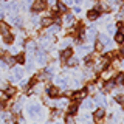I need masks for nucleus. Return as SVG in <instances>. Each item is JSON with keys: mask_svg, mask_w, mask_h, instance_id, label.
<instances>
[{"mask_svg": "<svg viewBox=\"0 0 124 124\" xmlns=\"http://www.w3.org/2000/svg\"><path fill=\"white\" fill-rule=\"evenodd\" d=\"M84 107L85 108H92V102L90 101H84Z\"/></svg>", "mask_w": 124, "mask_h": 124, "instance_id": "24", "label": "nucleus"}, {"mask_svg": "<svg viewBox=\"0 0 124 124\" xmlns=\"http://www.w3.org/2000/svg\"><path fill=\"white\" fill-rule=\"evenodd\" d=\"M101 37V44H108V39H107V36H99Z\"/></svg>", "mask_w": 124, "mask_h": 124, "instance_id": "22", "label": "nucleus"}, {"mask_svg": "<svg viewBox=\"0 0 124 124\" xmlns=\"http://www.w3.org/2000/svg\"><path fill=\"white\" fill-rule=\"evenodd\" d=\"M16 61H17L19 64H23V61H25V56H23V54H19V56L16 57Z\"/></svg>", "mask_w": 124, "mask_h": 124, "instance_id": "21", "label": "nucleus"}, {"mask_svg": "<svg viewBox=\"0 0 124 124\" xmlns=\"http://www.w3.org/2000/svg\"><path fill=\"white\" fill-rule=\"evenodd\" d=\"M87 17L90 19V20H96V19L99 17V13L96 9H92V11H88V13H87Z\"/></svg>", "mask_w": 124, "mask_h": 124, "instance_id": "3", "label": "nucleus"}, {"mask_svg": "<svg viewBox=\"0 0 124 124\" xmlns=\"http://www.w3.org/2000/svg\"><path fill=\"white\" fill-rule=\"evenodd\" d=\"M13 73H14V76H11V79H20V76H22V70L20 68H14Z\"/></svg>", "mask_w": 124, "mask_h": 124, "instance_id": "8", "label": "nucleus"}, {"mask_svg": "<svg viewBox=\"0 0 124 124\" xmlns=\"http://www.w3.org/2000/svg\"><path fill=\"white\" fill-rule=\"evenodd\" d=\"M0 33L3 34V37L8 36V34H9V26H8L6 23H0Z\"/></svg>", "mask_w": 124, "mask_h": 124, "instance_id": "5", "label": "nucleus"}, {"mask_svg": "<svg viewBox=\"0 0 124 124\" xmlns=\"http://www.w3.org/2000/svg\"><path fill=\"white\" fill-rule=\"evenodd\" d=\"M30 112H31V115H36L37 112H39V106H37V104H33V106H30Z\"/></svg>", "mask_w": 124, "mask_h": 124, "instance_id": "12", "label": "nucleus"}, {"mask_svg": "<svg viewBox=\"0 0 124 124\" xmlns=\"http://www.w3.org/2000/svg\"><path fill=\"white\" fill-rule=\"evenodd\" d=\"M65 123H67V124H76V123H75V119H73V116H71V115H68V116H67V119H65Z\"/></svg>", "mask_w": 124, "mask_h": 124, "instance_id": "19", "label": "nucleus"}, {"mask_svg": "<svg viewBox=\"0 0 124 124\" xmlns=\"http://www.w3.org/2000/svg\"><path fill=\"white\" fill-rule=\"evenodd\" d=\"M85 95H87V92H85V90H81V92H76L75 95H73V98H75V99H81V98H84Z\"/></svg>", "mask_w": 124, "mask_h": 124, "instance_id": "10", "label": "nucleus"}, {"mask_svg": "<svg viewBox=\"0 0 124 124\" xmlns=\"http://www.w3.org/2000/svg\"><path fill=\"white\" fill-rule=\"evenodd\" d=\"M116 84H119V85L124 84V75H119L118 78H116Z\"/></svg>", "mask_w": 124, "mask_h": 124, "instance_id": "18", "label": "nucleus"}, {"mask_svg": "<svg viewBox=\"0 0 124 124\" xmlns=\"http://www.w3.org/2000/svg\"><path fill=\"white\" fill-rule=\"evenodd\" d=\"M107 64H108V59H107V57H102V59L98 61V64H96V70H102Z\"/></svg>", "mask_w": 124, "mask_h": 124, "instance_id": "2", "label": "nucleus"}, {"mask_svg": "<svg viewBox=\"0 0 124 124\" xmlns=\"http://www.w3.org/2000/svg\"><path fill=\"white\" fill-rule=\"evenodd\" d=\"M110 2H118V0H110Z\"/></svg>", "mask_w": 124, "mask_h": 124, "instance_id": "31", "label": "nucleus"}, {"mask_svg": "<svg viewBox=\"0 0 124 124\" xmlns=\"http://www.w3.org/2000/svg\"><path fill=\"white\" fill-rule=\"evenodd\" d=\"M42 25H44V26H50V25H51V19H48V17L44 19V20H42Z\"/></svg>", "mask_w": 124, "mask_h": 124, "instance_id": "16", "label": "nucleus"}, {"mask_svg": "<svg viewBox=\"0 0 124 124\" xmlns=\"http://www.w3.org/2000/svg\"><path fill=\"white\" fill-rule=\"evenodd\" d=\"M3 61H5L6 64H14V59H13V57L9 56V54H6V53L3 54Z\"/></svg>", "mask_w": 124, "mask_h": 124, "instance_id": "11", "label": "nucleus"}, {"mask_svg": "<svg viewBox=\"0 0 124 124\" xmlns=\"http://www.w3.org/2000/svg\"><path fill=\"white\" fill-rule=\"evenodd\" d=\"M46 5V0H36V2L33 3V9L34 11H42Z\"/></svg>", "mask_w": 124, "mask_h": 124, "instance_id": "1", "label": "nucleus"}, {"mask_svg": "<svg viewBox=\"0 0 124 124\" xmlns=\"http://www.w3.org/2000/svg\"><path fill=\"white\" fill-rule=\"evenodd\" d=\"M119 54H121V56L124 57V46H123V48H121V50H119Z\"/></svg>", "mask_w": 124, "mask_h": 124, "instance_id": "29", "label": "nucleus"}, {"mask_svg": "<svg viewBox=\"0 0 124 124\" xmlns=\"http://www.w3.org/2000/svg\"><path fill=\"white\" fill-rule=\"evenodd\" d=\"M95 101H96V104H98V106H101V107L106 106V101H104V98H102V96H99V95H96Z\"/></svg>", "mask_w": 124, "mask_h": 124, "instance_id": "9", "label": "nucleus"}, {"mask_svg": "<svg viewBox=\"0 0 124 124\" xmlns=\"http://www.w3.org/2000/svg\"><path fill=\"white\" fill-rule=\"evenodd\" d=\"M115 39H116V42H123V40H124V34H123V33H118Z\"/></svg>", "mask_w": 124, "mask_h": 124, "instance_id": "17", "label": "nucleus"}, {"mask_svg": "<svg viewBox=\"0 0 124 124\" xmlns=\"http://www.w3.org/2000/svg\"><path fill=\"white\" fill-rule=\"evenodd\" d=\"M14 93H16V88H14V87H8V88H6V95H8V96L14 95Z\"/></svg>", "mask_w": 124, "mask_h": 124, "instance_id": "15", "label": "nucleus"}, {"mask_svg": "<svg viewBox=\"0 0 124 124\" xmlns=\"http://www.w3.org/2000/svg\"><path fill=\"white\" fill-rule=\"evenodd\" d=\"M59 11H61V13H67V5H64V3H59Z\"/></svg>", "mask_w": 124, "mask_h": 124, "instance_id": "20", "label": "nucleus"}, {"mask_svg": "<svg viewBox=\"0 0 124 124\" xmlns=\"http://www.w3.org/2000/svg\"><path fill=\"white\" fill-rule=\"evenodd\" d=\"M76 64H78L76 59H70V61H68V65H70V67H73V65H76Z\"/></svg>", "mask_w": 124, "mask_h": 124, "instance_id": "25", "label": "nucleus"}, {"mask_svg": "<svg viewBox=\"0 0 124 124\" xmlns=\"http://www.w3.org/2000/svg\"><path fill=\"white\" fill-rule=\"evenodd\" d=\"M102 118H104V110H102V108H98V110L95 112V121L99 123Z\"/></svg>", "mask_w": 124, "mask_h": 124, "instance_id": "4", "label": "nucleus"}, {"mask_svg": "<svg viewBox=\"0 0 124 124\" xmlns=\"http://www.w3.org/2000/svg\"><path fill=\"white\" fill-rule=\"evenodd\" d=\"M70 56H71V50H70V48L64 50V51H62V54H61L62 61H67V59H70Z\"/></svg>", "mask_w": 124, "mask_h": 124, "instance_id": "6", "label": "nucleus"}, {"mask_svg": "<svg viewBox=\"0 0 124 124\" xmlns=\"http://www.w3.org/2000/svg\"><path fill=\"white\" fill-rule=\"evenodd\" d=\"M113 87H115V82H113V81H108V82H106V85H104V88H106L107 92H108V90H112Z\"/></svg>", "mask_w": 124, "mask_h": 124, "instance_id": "13", "label": "nucleus"}, {"mask_svg": "<svg viewBox=\"0 0 124 124\" xmlns=\"http://www.w3.org/2000/svg\"><path fill=\"white\" fill-rule=\"evenodd\" d=\"M46 92H48L50 96H57V95H59V88H57V87H50Z\"/></svg>", "mask_w": 124, "mask_h": 124, "instance_id": "7", "label": "nucleus"}, {"mask_svg": "<svg viewBox=\"0 0 124 124\" xmlns=\"http://www.w3.org/2000/svg\"><path fill=\"white\" fill-rule=\"evenodd\" d=\"M116 101H118L119 104H124V96H118V98H116Z\"/></svg>", "mask_w": 124, "mask_h": 124, "instance_id": "27", "label": "nucleus"}, {"mask_svg": "<svg viewBox=\"0 0 124 124\" xmlns=\"http://www.w3.org/2000/svg\"><path fill=\"white\" fill-rule=\"evenodd\" d=\"M76 108H78V106H76V104L70 106V113H75V112H76Z\"/></svg>", "mask_w": 124, "mask_h": 124, "instance_id": "23", "label": "nucleus"}, {"mask_svg": "<svg viewBox=\"0 0 124 124\" xmlns=\"http://www.w3.org/2000/svg\"><path fill=\"white\" fill-rule=\"evenodd\" d=\"M45 57H46V56H45L44 51H39V53H37V61H39V62H44Z\"/></svg>", "mask_w": 124, "mask_h": 124, "instance_id": "14", "label": "nucleus"}, {"mask_svg": "<svg viewBox=\"0 0 124 124\" xmlns=\"http://www.w3.org/2000/svg\"><path fill=\"white\" fill-rule=\"evenodd\" d=\"M65 22H67V23H71L73 22V16H67V17H65Z\"/></svg>", "mask_w": 124, "mask_h": 124, "instance_id": "26", "label": "nucleus"}, {"mask_svg": "<svg viewBox=\"0 0 124 124\" xmlns=\"http://www.w3.org/2000/svg\"><path fill=\"white\" fill-rule=\"evenodd\" d=\"M96 50H102V44H101V42L96 44Z\"/></svg>", "mask_w": 124, "mask_h": 124, "instance_id": "28", "label": "nucleus"}, {"mask_svg": "<svg viewBox=\"0 0 124 124\" xmlns=\"http://www.w3.org/2000/svg\"><path fill=\"white\" fill-rule=\"evenodd\" d=\"M3 16H5V14H3L2 11H0V19H3Z\"/></svg>", "mask_w": 124, "mask_h": 124, "instance_id": "30", "label": "nucleus"}]
</instances>
